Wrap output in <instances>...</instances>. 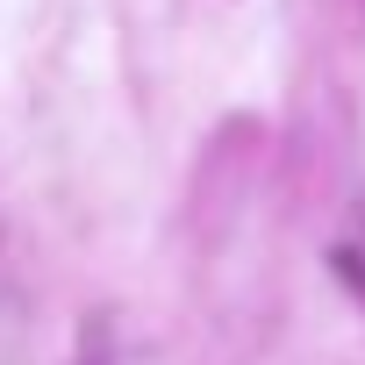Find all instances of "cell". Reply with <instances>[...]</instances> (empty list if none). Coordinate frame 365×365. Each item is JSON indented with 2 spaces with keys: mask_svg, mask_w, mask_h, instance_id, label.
<instances>
[{
  "mask_svg": "<svg viewBox=\"0 0 365 365\" xmlns=\"http://www.w3.org/2000/svg\"><path fill=\"white\" fill-rule=\"evenodd\" d=\"M336 272H344V287H358V301H365V258H358V251H336Z\"/></svg>",
  "mask_w": 365,
  "mask_h": 365,
  "instance_id": "7a4b0ae2",
  "label": "cell"
},
{
  "mask_svg": "<svg viewBox=\"0 0 365 365\" xmlns=\"http://www.w3.org/2000/svg\"><path fill=\"white\" fill-rule=\"evenodd\" d=\"M72 365H115V329H108V315H93L86 322V336H79V358Z\"/></svg>",
  "mask_w": 365,
  "mask_h": 365,
  "instance_id": "6da1fadb",
  "label": "cell"
}]
</instances>
